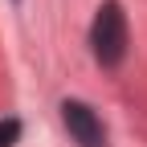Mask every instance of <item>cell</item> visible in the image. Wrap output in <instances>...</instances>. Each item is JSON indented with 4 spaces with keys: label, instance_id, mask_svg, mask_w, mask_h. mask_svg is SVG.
I'll use <instances>...</instances> for the list:
<instances>
[{
    "label": "cell",
    "instance_id": "cell-1",
    "mask_svg": "<svg viewBox=\"0 0 147 147\" xmlns=\"http://www.w3.org/2000/svg\"><path fill=\"white\" fill-rule=\"evenodd\" d=\"M90 53L102 69H119L127 57V12L119 0H102L90 25Z\"/></svg>",
    "mask_w": 147,
    "mask_h": 147
},
{
    "label": "cell",
    "instance_id": "cell-2",
    "mask_svg": "<svg viewBox=\"0 0 147 147\" xmlns=\"http://www.w3.org/2000/svg\"><path fill=\"white\" fill-rule=\"evenodd\" d=\"M61 127L78 147H106V127L98 119V110L82 102V98H65L61 102Z\"/></svg>",
    "mask_w": 147,
    "mask_h": 147
},
{
    "label": "cell",
    "instance_id": "cell-3",
    "mask_svg": "<svg viewBox=\"0 0 147 147\" xmlns=\"http://www.w3.org/2000/svg\"><path fill=\"white\" fill-rule=\"evenodd\" d=\"M21 143V119H0V147Z\"/></svg>",
    "mask_w": 147,
    "mask_h": 147
}]
</instances>
